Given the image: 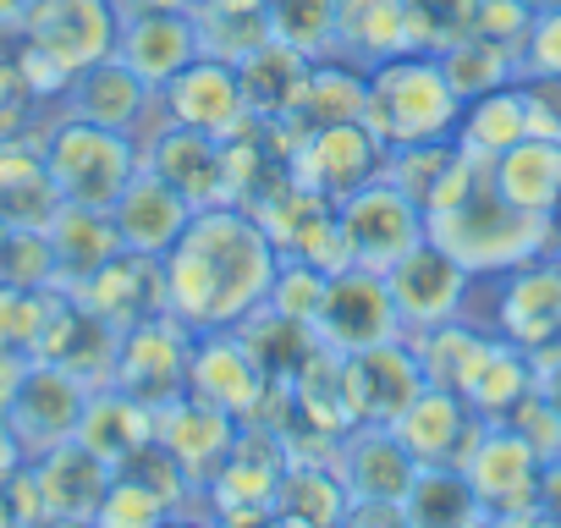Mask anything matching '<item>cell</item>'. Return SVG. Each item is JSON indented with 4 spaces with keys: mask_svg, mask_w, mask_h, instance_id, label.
<instances>
[{
    "mask_svg": "<svg viewBox=\"0 0 561 528\" xmlns=\"http://www.w3.org/2000/svg\"><path fill=\"white\" fill-rule=\"evenodd\" d=\"M280 271V248L242 204L193 209L187 231L165 253V298L171 314L198 331H237L253 309H264Z\"/></svg>",
    "mask_w": 561,
    "mask_h": 528,
    "instance_id": "1",
    "label": "cell"
},
{
    "mask_svg": "<svg viewBox=\"0 0 561 528\" xmlns=\"http://www.w3.org/2000/svg\"><path fill=\"white\" fill-rule=\"evenodd\" d=\"M462 122V100L440 67V56L430 50H408L391 56L369 72V105H364V127L386 144V149H408V144H435V138H457Z\"/></svg>",
    "mask_w": 561,
    "mask_h": 528,
    "instance_id": "2",
    "label": "cell"
},
{
    "mask_svg": "<svg viewBox=\"0 0 561 528\" xmlns=\"http://www.w3.org/2000/svg\"><path fill=\"white\" fill-rule=\"evenodd\" d=\"M45 165H50L61 204L116 209V198L144 171V144L133 133H116V127H100L83 116H61L56 127H45Z\"/></svg>",
    "mask_w": 561,
    "mask_h": 528,
    "instance_id": "3",
    "label": "cell"
},
{
    "mask_svg": "<svg viewBox=\"0 0 561 528\" xmlns=\"http://www.w3.org/2000/svg\"><path fill=\"white\" fill-rule=\"evenodd\" d=\"M342 215V231H347V248H353V264L364 271H391L402 253H413L424 242V204L408 198L386 171L375 182H364L358 193H347L336 204Z\"/></svg>",
    "mask_w": 561,
    "mask_h": 528,
    "instance_id": "4",
    "label": "cell"
},
{
    "mask_svg": "<svg viewBox=\"0 0 561 528\" xmlns=\"http://www.w3.org/2000/svg\"><path fill=\"white\" fill-rule=\"evenodd\" d=\"M116 34H122L116 0H28V12L18 23V39L45 50L72 78L83 67L116 56Z\"/></svg>",
    "mask_w": 561,
    "mask_h": 528,
    "instance_id": "5",
    "label": "cell"
},
{
    "mask_svg": "<svg viewBox=\"0 0 561 528\" xmlns=\"http://www.w3.org/2000/svg\"><path fill=\"white\" fill-rule=\"evenodd\" d=\"M397 336H402V314H397L386 276L364 271V264L336 271L331 287H325L320 320H314V342L331 347V353H364V347H380V342H397Z\"/></svg>",
    "mask_w": 561,
    "mask_h": 528,
    "instance_id": "6",
    "label": "cell"
},
{
    "mask_svg": "<svg viewBox=\"0 0 561 528\" xmlns=\"http://www.w3.org/2000/svg\"><path fill=\"white\" fill-rule=\"evenodd\" d=\"M386 287L397 298V314H402V336H419V331H435L446 320H462V303L473 292V276L440 248V242H419L413 253H402L391 271H386Z\"/></svg>",
    "mask_w": 561,
    "mask_h": 528,
    "instance_id": "7",
    "label": "cell"
},
{
    "mask_svg": "<svg viewBox=\"0 0 561 528\" xmlns=\"http://www.w3.org/2000/svg\"><path fill=\"white\" fill-rule=\"evenodd\" d=\"M386 171V144L364 127V122H336V127H314L298 138L293 160H287V176L298 187H314L325 198H347L358 193L364 182H375Z\"/></svg>",
    "mask_w": 561,
    "mask_h": 528,
    "instance_id": "8",
    "label": "cell"
},
{
    "mask_svg": "<svg viewBox=\"0 0 561 528\" xmlns=\"http://www.w3.org/2000/svg\"><path fill=\"white\" fill-rule=\"evenodd\" d=\"M490 282H495L490 336H506L528 353L561 342V259L556 253H539V259L517 264V271H501Z\"/></svg>",
    "mask_w": 561,
    "mask_h": 528,
    "instance_id": "9",
    "label": "cell"
},
{
    "mask_svg": "<svg viewBox=\"0 0 561 528\" xmlns=\"http://www.w3.org/2000/svg\"><path fill=\"white\" fill-rule=\"evenodd\" d=\"M539 468H545L539 451L512 424H484L479 446L462 462V479L484 517H512V512L539 506Z\"/></svg>",
    "mask_w": 561,
    "mask_h": 528,
    "instance_id": "10",
    "label": "cell"
},
{
    "mask_svg": "<svg viewBox=\"0 0 561 528\" xmlns=\"http://www.w3.org/2000/svg\"><path fill=\"white\" fill-rule=\"evenodd\" d=\"M160 122L187 127V133H209V138H231L248 122L242 72L220 56H198L193 67H182L160 89Z\"/></svg>",
    "mask_w": 561,
    "mask_h": 528,
    "instance_id": "11",
    "label": "cell"
},
{
    "mask_svg": "<svg viewBox=\"0 0 561 528\" xmlns=\"http://www.w3.org/2000/svg\"><path fill=\"white\" fill-rule=\"evenodd\" d=\"M187 353H193V331L176 314L144 320L133 331H122V353H116V391L138 397L144 408H160L171 397L187 391Z\"/></svg>",
    "mask_w": 561,
    "mask_h": 528,
    "instance_id": "12",
    "label": "cell"
},
{
    "mask_svg": "<svg viewBox=\"0 0 561 528\" xmlns=\"http://www.w3.org/2000/svg\"><path fill=\"white\" fill-rule=\"evenodd\" d=\"M89 397H94V391H89L83 380H72L67 369H56V364H45V358H34L23 391H18L12 408H7V424H12L23 457L34 462V457L56 451L61 440H72L78 424H83Z\"/></svg>",
    "mask_w": 561,
    "mask_h": 528,
    "instance_id": "13",
    "label": "cell"
},
{
    "mask_svg": "<svg viewBox=\"0 0 561 528\" xmlns=\"http://www.w3.org/2000/svg\"><path fill=\"white\" fill-rule=\"evenodd\" d=\"M287 440L264 424H242L231 457L215 468V479L204 484V506L209 517H231V512H275V490L287 473Z\"/></svg>",
    "mask_w": 561,
    "mask_h": 528,
    "instance_id": "14",
    "label": "cell"
},
{
    "mask_svg": "<svg viewBox=\"0 0 561 528\" xmlns=\"http://www.w3.org/2000/svg\"><path fill=\"white\" fill-rule=\"evenodd\" d=\"M270 375L253 358V347L242 342V331H198L193 353H187V397L231 413V418H253L259 397H264Z\"/></svg>",
    "mask_w": 561,
    "mask_h": 528,
    "instance_id": "15",
    "label": "cell"
},
{
    "mask_svg": "<svg viewBox=\"0 0 561 528\" xmlns=\"http://www.w3.org/2000/svg\"><path fill=\"white\" fill-rule=\"evenodd\" d=\"M424 386L430 380H424L419 353L408 347V336L364 347V353H347V413H353V429L358 424H386L391 429Z\"/></svg>",
    "mask_w": 561,
    "mask_h": 528,
    "instance_id": "16",
    "label": "cell"
},
{
    "mask_svg": "<svg viewBox=\"0 0 561 528\" xmlns=\"http://www.w3.org/2000/svg\"><path fill=\"white\" fill-rule=\"evenodd\" d=\"M67 298H78L83 309H94L105 325L133 331V325H144V320L171 314V298H165V259L122 248L111 264H100V271H94L78 292H67Z\"/></svg>",
    "mask_w": 561,
    "mask_h": 528,
    "instance_id": "17",
    "label": "cell"
},
{
    "mask_svg": "<svg viewBox=\"0 0 561 528\" xmlns=\"http://www.w3.org/2000/svg\"><path fill=\"white\" fill-rule=\"evenodd\" d=\"M237 435H242V418H231V413H220V408H209L187 391L154 408V440L171 451V462L187 473V484L198 495L215 479V468L231 457Z\"/></svg>",
    "mask_w": 561,
    "mask_h": 528,
    "instance_id": "18",
    "label": "cell"
},
{
    "mask_svg": "<svg viewBox=\"0 0 561 528\" xmlns=\"http://www.w3.org/2000/svg\"><path fill=\"white\" fill-rule=\"evenodd\" d=\"M391 435L408 446V457H413L419 468H462L468 451H473L479 435H484V418H473L457 391L424 386V391L408 402V413L391 424Z\"/></svg>",
    "mask_w": 561,
    "mask_h": 528,
    "instance_id": "19",
    "label": "cell"
},
{
    "mask_svg": "<svg viewBox=\"0 0 561 528\" xmlns=\"http://www.w3.org/2000/svg\"><path fill=\"white\" fill-rule=\"evenodd\" d=\"M116 353H122V331L105 325L94 309H83L78 298L61 292V298H56V314H50V325H45V342H39L34 358L67 369V375L83 380L89 391H105V386H116Z\"/></svg>",
    "mask_w": 561,
    "mask_h": 528,
    "instance_id": "20",
    "label": "cell"
},
{
    "mask_svg": "<svg viewBox=\"0 0 561 528\" xmlns=\"http://www.w3.org/2000/svg\"><path fill=\"white\" fill-rule=\"evenodd\" d=\"M144 165L165 176L193 209L231 204V165H226V138L187 133V127H160L144 144Z\"/></svg>",
    "mask_w": 561,
    "mask_h": 528,
    "instance_id": "21",
    "label": "cell"
},
{
    "mask_svg": "<svg viewBox=\"0 0 561 528\" xmlns=\"http://www.w3.org/2000/svg\"><path fill=\"white\" fill-rule=\"evenodd\" d=\"M336 473H342L353 501H391V506H402L419 462L408 457V446L386 424H358V429H347L336 440Z\"/></svg>",
    "mask_w": 561,
    "mask_h": 528,
    "instance_id": "22",
    "label": "cell"
},
{
    "mask_svg": "<svg viewBox=\"0 0 561 528\" xmlns=\"http://www.w3.org/2000/svg\"><path fill=\"white\" fill-rule=\"evenodd\" d=\"M67 116H83V122H100V127H116V133H133L144 127L149 111H160V94L122 61V56H105L94 67H83L67 89Z\"/></svg>",
    "mask_w": 561,
    "mask_h": 528,
    "instance_id": "23",
    "label": "cell"
},
{
    "mask_svg": "<svg viewBox=\"0 0 561 528\" xmlns=\"http://www.w3.org/2000/svg\"><path fill=\"white\" fill-rule=\"evenodd\" d=\"M116 56L160 94L182 67H193L204 56L198 45V23L193 12H149V18H122V34H116Z\"/></svg>",
    "mask_w": 561,
    "mask_h": 528,
    "instance_id": "24",
    "label": "cell"
},
{
    "mask_svg": "<svg viewBox=\"0 0 561 528\" xmlns=\"http://www.w3.org/2000/svg\"><path fill=\"white\" fill-rule=\"evenodd\" d=\"M111 220H116V237H122V248H133V253H154V259H165L171 253V242L187 231V220H193V204L165 182V176H154L149 165L133 176V187L116 198V209H111Z\"/></svg>",
    "mask_w": 561,
    "mask_h": 528,
    "instance_id": "25",
    "label": "cell"
},
{
    "mask_svg": "<svg viewBox=\"0 0 561 528\" xmlns=\"http://www.w3.org/2000/svg\"><path fill=\"white\" fill-rule=\"evenodd\" d=\"M56 209H61V193L45 165V138L34 133L0 138V220L23 231H45Z\"/></svg>",
    "mask_w": 561,
    "mask_h": 528,
    "instance_id": "26",
    "label": "cell"
},
{
    "mask_svg": "<svg viewBox=\"0 0 561 528\" xmlns=\"http://www.w3.org/2000/svg\"><path fill=\"white\" fill-rule=\"evenodd\" d=\"M28 468H34V479H39L45 512H50V517H83V523L94 517V506L105 501V490H111V479H116V468H111L105 457H94L78 435L61 440L56 451L34 457Z\"/></svg>",
    "mask_w": 561,
    "mask_h": 528,
    "instance_id": "27",
    "label": "cell"
},
{
    "mask_svg": "<svg viewBox=\"0 0 561 528\" xmlns=\"http://www.w3.org/2000/svg\"><path fill=\"white\" fill-rule=\"evenodd\" d=\"M413 50V18L408 0H336V50L353 67L375 72L391 56Z\"/></svg>",
    "mask_w": 561,
    "mask_h": 528,
    "instance_id": "28",
    "label": "cell"
},
{
    "mask_svg": "<svg viewBox=\"0 0 561 528\" xmlns=\"http://www.w3.org/2000/svg\"><path fill=\"white\" fill-rule=\"evenodd\" d=\"M50 253H56V292H78L100 264H111L122 253L116 220L111 209H83V204H61L56 220L45 226Z\"/></svg>",
    "mask_w": 561,
    "mask_h": 528,
    "instance_id": "29",
    "label": "cell"
},
{
    "mask_svg": "<svg viewBox=\"0 0 561 528\" xmlns=\"http://www.w3.org/2000/svg\"><path fill=\"white\" fill-rule=\"evenodd\" d=\"M237 72H242L248 116H259V122H293L298 105H304L314 61L304 50H293V45H280V39H264L253 56L237 61Z\"/></svg>",
    "mask_w": 561,
    "mask_h": 528,
    "instance_id": "30",
    "label": "cell"
},
{
    "mask_svg": "<svg viewBox=\"0 0 561 528\" xmlns=\"http://www.w3.org/2000/svg\"><path fill=\"white\" fill-rule=\"evenodd\" d=\"M528 391H539L534 353L517 347V342H506V336H490L484 358L473 364V375H468V386H462L457 397L468 402L473 418H484V424H506Z\"/></svg>",
    "mask_w": 561,
    "mask_h": 528,
    "instance_id": "31",
    "label": "cell"
},
{
    "mask_svg": "<svg viewBox=\"0 0 561 528\" xmlns=\"http://www.w3.org/2000/svg\"><path fill=\"white\" fill-rule=\"evenodd\" d=\"M490 182L506 204H517L528 215H556L561 209V138L528 133L523 144H512L506 154L490 160Z\"/></svg>",
    "mask_w": 561,
    "mask_h": 528,
    "instance_id": "32",
    "label": "cell"
},
{
    "mask_svg": "<svg viewBox=\"0 0 561 528\" xmlns=\"http://www.w3.org/2000/svg\"><path fill=\"white\" fill-rule=\"evenodd\" d=\"M534 133V111H528V89L506 83V89H490L479 100L462 105V122H457V149L473 154V160H495L506 154L512 144H523Z\"/></svg>",
    "mask_w": 561,
    "mask_h": 528,
    "instance_id": "33",
    "label": "cell"
},
{
    "mask_svg": "<svg viewBox=\"0 0 561 528\" xmlns=\"http://www.w3.org/2000/svg\"><path fill=\"white\" fill-rule=\"evenodd\" d=\"M78 440H83L94 457H105L111 468H122L133 451H144V446L154 440V408H144L138 397L105 386V391L89 397L83 424H78Z\"/></svg>",
    "mask_w": 561,
    "mask_h": 528,
    "instance_id": "34",
    "label": "cell"
},
{
    "mask_svg": "<svg viewBox=\"0 0 561 528\" xmlns=\"http://www.w3.org/2000/svg\"><path fill=\"white\" fill-rule=\"evenodd\" d=\"M364 105H369V72L353 67V61H342V56H325V61H314L309 89H304V105H298V116L287 127H298V138H304L314 127L364 122Z\"/></svg>",
    "mask_w": 561,
    "mask_h": 528,
    "instance_id": "35",
    "label": "cell"
},
{
    "mask_svg": "<svg viewBox=\"0 0 561 528\" xmlns=\"http://www.w3.org/2000/svg\"><path fill=\"white\" fill-rule=\"evenodd\" d=\"M353 495L336 473V462H320V457H293L287 473H280V490H275V512H287L309 528H342Z\"/></svg>",
    "mask_w": 561,
    "mask_h": 528,
    "instance_id": "36",
    "label": "cell"
},
{
    "mask_svg": "<svg viewBox=\"0 0 561 528\" xmlns=\"http://www.w3.org/2000/svg\"><path fill=\"white\" fill-rule=\"evenodd\" d=\"M293 402L298 418L325 429V435H347L353 413H347V353L314 347L298 369H293Z\"/></svg>",
    "mask_w": 561,
    "mask_h": 528,
    "instance_id": "37",
    "label": "cell"
},
{
    "mask_svg": "<svg viewBox=\"0 0 561 528\" xmlns=\"http://www.w3.org/2000/svg\"><path fill=\"white\" fill-rule=\"evenodd\" d=\"M408 528H473L484 512L462 479V468H419L402 495Z\"/></svg>",
    "mask_w": 561,
    "mask_h": 528,
    "instance_id": "38",
    "label": "cell"
},
{
    "mask_svg": "<svg viewBox=\"0 0 561 528\" xmlns=\"http://www.w3.org/2000/svg\"><path fill=\"white\" fill-rule=\"evenodd\" d=\"M408 347L419 353V369H424L430 386L462 391L468 375H473V364H479L484 347H490V331H479L473 320H446V325H435V331L408 336Z\"/></svg>",
    "mask_w": 561,
    "mask_h": 528,
    "instance_id": "39",
    "label": "cell"
},
{
    "mask_svg": "<svg viewBox=\"0 0 561 528\" xmlns=\"http://www.w3.org/2000/svg\"><path fill=\"white\" fill-rule=\"evenodd\" d=\"M440 67H446L457 100L468 105V100H479V94H490V89H506V78H512L523 61H517L512 45H495V39H484V34H468V39H457V45L440 50Z\"/></svg>",
    "mask_w": 561,
    "mask_h": 528,
    "instance_id": "40",
    "label": "cell"
},
{
    "mask_svg": "<svg viewBox=\"0 0 561 528\" xmlns=\"http://www.w3.org/2000/svg\"><path fill=\"white\" fill-rule=\"evenodd\" d=\"M270 39L304 50L309 61H325L336 50V0H264Z\"/></svg>",
    "mask_w": 561,
    "mask_h": 528,
    "instance_id": "41",
    "label": "cell"
},
{
    "mask_svg": "<svg viewBox=\"0 0 561 528\" xmlns=\"http://www.w3.org/2000/svg\"><path fill=\"white\" fill-rule=\"evenodd\" d=\"M171 517V501L154 490V484H144L138 473H122L116 468V479H111V490H105V501L94 506V528H160Z\"/></svg>",
    "mask_w": 561,
    "mask_h": 528,
    "instance_id": "42",
    "label": "cell"
},
{
    "mask_svg": "<svg viewBox=\"0 0 561 528\" xmlns=\"http://www.w3.org/2000/svg\"><path fill=\"white\" fill-rule=\"evenodd\" d=\"M325 287H331V276L320 271V264H309V259H280V271H275V287H270L264 309H275L280 320H293V325H309V331H314L320 303H325Z\"/></svg>",
    "mask_w": 561,
    "mask_h": 528,
    "instance_id": "43",
    "label": "cell"
},
{
    "mask_svg": "<svg viewBox=\"0 0 561 528\" xmlns=\"http://www.w3.org/2000/svg\"><path fill=\"white\" fill-rule=\"evenodd\" d=\"M56 287L50 292H28V287H7L0 282V347H18V353H39L45 325L56 314Z\"/></svg>",
    "mask_w": 561,
    "mask_h": 528,
    "instance_id": "44",
    "label": "cell"
},
{
    "mask_svg": "<svg viewBox=\"0 0 561 528\" xmlns=\"http://www.w3.org/2000/svg\"><path fill=\"white\" fill-rule=\"evenodd\" d=\"M0 282H7V287H28V292H50L56 287L50 237L45 231L7 226V242H0Z\"/></svg>",
    "mask_w": 561,
    "mask_h": 528,
    "instance_id": "45",
    "label": "cell"
},
{
    "mask_svg": "<svg viewBox=\"0 0 561 528\" xmlns=\"http://www.w3.org/2000/svg\"><path fill=\"white\" fill-rule=\"evenodd\" d=\"M506 424H512V429H517V435H523L534 451H539V462L561 457V413L550 408V397H545V391H528Z\"/></svg>",
    "mask_w": 561,
    "mask_h": 528,
    "instance_id": "46",
    "label": "cell"
},
{
    "mask_svg": "<svg viewBox=\"0 0 561 528\" xmlns=\"http://www.w3.org/2000/svg\"><path fill=\"white\" fill-rule=\"evenodd\" d=\"M34 111H39V100H34V89L23 83L18 56H12V50H0V138H18V133H28Z\"/></svg>",
    "mask_w": 561,
    "mask_h": 528,
    "instance_id": "47",
    "label": "cell"
},
{
    "mask_svg": "<svg viewBox=\"0 0 561 528\" xmlns=\"http://www.w3.org/2000/svg\"><path fill=\"white\" fill-rule=\"evenodd\" d=\"M523 67L534 78H561V7H545L523 34Z\"/></svg>",
    "mask_w": 561,
    "mask_h": 528,
    "instance_id": "48",
    "label": "cell"
},
{
    "mask_svg": "<svg viewBox=\"0 0 561 528\" xmlns=\"http://www.w3.org/2000/svg\"><path fill=\"white\" fill-rule=\"evenodd\" d=\"M342 528H408V517L391 501H353L347 517H342Z\"/></svg>",
    "mask_w": 561,
    "mask_h": 528,
    "instance_id": "49",
    "label": "cell"
},
{
    "mask_svg": "<svg viewBox=\"0 0 561 528\" xmlns=\"http://www.w3.org/2000/svg\"><path fill=\"white\" fill-rule=\"evenodd\" d=\"M28 369H34V353H18V347H0V413H7V408H12V397L23 391Z\"/></svg>",
    "mask_w": 561,
    "mask_h": 528,
    "instance_id": "50",
    "label": "cell"
},
{
    "mask_svg": "<svg viewBox=\"0 0 561 528\" xmlns=\"http://www.w3.org/2000/svg\"><path fill=\"white\" fill-rule=\"evenodd\" d=\"M539 506L561 523V457H550V462L539 468Z\"/></svg>",
    "mask_w": 561,
    "mask_h": 528,
    "instance_id": "51",
    "label": "cell"
},
{
    "mask_svg": "<svg viewBox=\"0 0 561 528\" xmlns=\"http://www.w3.org/2000/svg\"><path fill=\"white\" fill-rule=\"evenodd\" d=\"M23 462H28V457H23V446H18V435H12L7 413H0V484H7V479H12Z\"/></svg>",
    "mask_w": 561,
    "mask_h": 528,
    "instance_id": "52",
    "label": "cell"
},
{
    "mask_svg": "<svg viewBox=\"0 0 561 528\" xmlns=\"http://www.w3.org/2000/svg\"><path fill=\"white\" fill-rule=\"evenodd\" d=\"M193 0H116L122 18H149V12H187Z\"/></svg>",
    "mask_w": 561,
    "mask_h": 528,
    "instance_id": "53",
    "label": "cell"
},
{
    "mask_svg": "<svg viewBox=\"0 0 561 528\" xmlns=\"http://www.w3.org/2000/svg\"><path fill=\"white\" fill-rule=\"evenodd\" d=\"M495 528H561L545 506H528V512H512V517H490Z\"/></svg>",
    "mask_w": 561,
    "mask_h": 528,
    "instance_id": "54",
    "label": "cell"
},
{
    "mask_svg": "<svg viewBox=\"0 0 561 528\" xmlns=\"http://www.w3.org/2000/svg\"><path fill=\"white\" fill-rule=\"evenodd\" d=\"M28 12V0H0V28H18Z\"/></svg>",
    "mask_w": 561,
    "mask_h": 528,
    "instance_id": "55",
    "label": "cell"
},
{
    "mask_svg": "<svg viewBox=\"0 0 561 528\" xmlns=\"http://www.w3.org/2000/svg\"><path fill=\"white\" fill-rule=\"evenodd\" d=\"M160 528H209V517H187V512H171Z\"/></svg>",
    "mask_w": 561,
    "mask_h": 528,
    "instance_id": "56",
    "label": "cell"
},
{
    "mask_svg": "<svg viewBox=\"0 0 561 528\" xmlns=\"http://www.w3.org/2000/svg\"><path fill=\"white\" fill-rule=\"evenodd\" d=\"M0 528H23L18 512H12V501H7V484H0Z\"/></svg>",
    "mask_w": 561,
    "mask_h": 528,
    "instance_id": "57",
    "label": "cell"
},
{
    "mask_svg": "<svg viewBox=\"0 0 561 528\" xmlns=\"http://www.w3.org/2000/svg\"><path fill=\"white\" fill-rule=\"evenodd\" d=\"M34 528H94V523H83V517H45V523H34Z\"/></svg>",
    "mask_w": 561,
    "mask_h": 528,
    "instance_id": "58",
    "label": "cell"
},
{
    "mask_svg": "<svg viewBox=\"0 0 561 528\" xmlns=\"http://www.w3.org/2000/svg\"><path fill=\"white\" fill-rule=\"evenodd\" d=\"M550 253H556V259H561V226H556V248H550Z\"/></svg>",
    "mask_w": 561,
    "mask_h": 528,
    "instance_id": "59",
    "label": "cell"
},
{
    "mask_svg": "<svg viewBox=\"0 0 561 528\" xmlns=\"http://www.w3.org/2000/svg\"><path fill=\"white\" fill-rule=\"evenodd\" d=\"M0 242H7V220H0Z\"/></svg>",
    "mask_w": 561,
    "mask_h": 528,
    "instance_id": "60",
    "label": "cell"
}]
</instances>
